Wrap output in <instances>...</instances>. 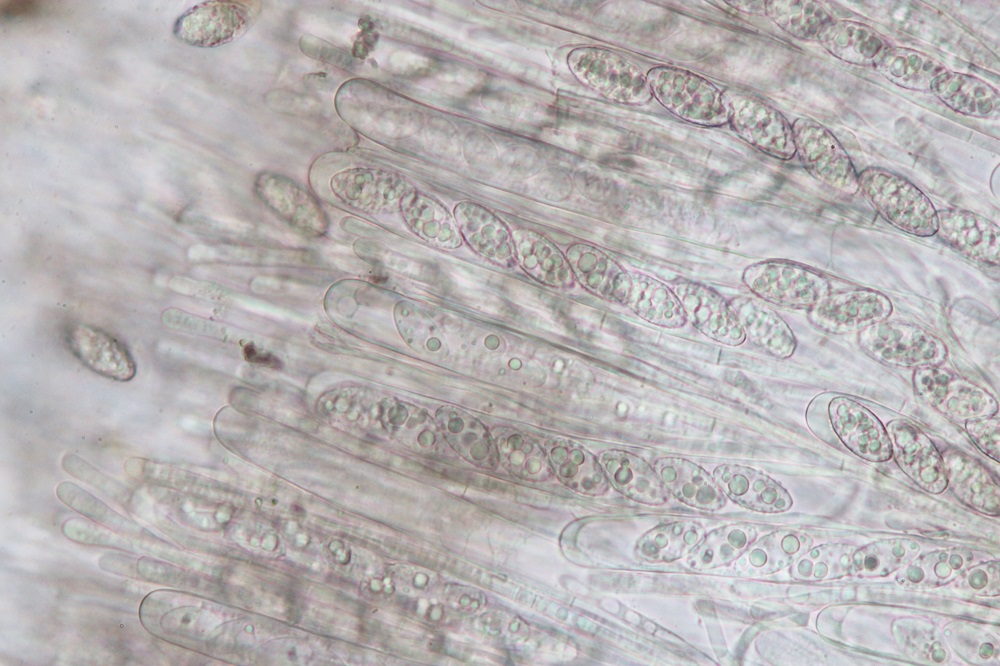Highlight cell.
<instances>
[{
    "label": "cell",
    "mask_w": 1000,
    "mask_h": 666,
    "mask_svg": "<svg viewBox=\"0 0 1000 666\" xmlns=\"http://www.w3.org/2000/svg\"><path fill=\"white\" fill-rule=\"evenodd\" d=\"M874 66L887 80L910 90H930L934 79L946 71L936 59L906 47H889Z\"/></svg>",
    "instance_id": "44dd1931"
},
{
    "label": "cell",
    "mask_w": 1000,
    "mask_h": 666,
    "mask_svg": "<svg viewBox=\"0 0 1000 666\" xmlns=\"http://www.w3.org/2000/svg\"><path fill=\"white\" fill-rule=\"evenodd\" d=\"M930 90L946 106L962 115L988 118L999 111L998 92L975 76L946 70L934 79Z\"/></svg>",
    "instance_id": "ac0fdd59"
},
{
    "label": "cell",
    "mask_w": 1000,
    "mask_h": 666,
    "mask_svg": "<svg viewBox=\"0 0 1000 666\" xmlns=\"http://www.w3.org/2000/svg\"><path fill=\"white\" fill-rule=\"evenodd\" d=\"M244 356L247 361L266 367L279 368L282 365L278 358L269 353L260 352L253 344L245 346Z\"/></svg>",
    "instance_id": "4dcf8cb0"
},
{
    "label": "cell",
    "mask_w": 1000,
    "mask_h": 666,
    "mask_svg": "<svg viewBox=\"0 0 1000 666\" xmlns=\"http://www.w3.org/2000/svg\"><path fill=\"white\" fill-rule=\"evenodd\" d=\"M675 295L686 317L707 336L728 345H738L745 340L732 307L711 288L682 282L675 286Z\"/></svg>",
    "instance_id": "9a60e30c"
},
{
    "label": "cell",
    "mask_w": 1000,
    "mask_h": 666,
    "mask_svg": "<svg viewBox=\"0 0 1000 666\" xmlns=\"http://www.w3.org/2000/svg\"><path fill=\"white\" fill-rule=\"evenodd\" d=\"M9 3L10 5H4L2 6L1 9V10L4 9V11H2V14H4L5 16L9 15L12 17H17L21 15H29L31 13H34L35 11L37 12V10L39 9V5H37L36 2L13 1Z\"/></svg>",
    "instance_id": "1f68e13d"
},
{
    "label": "cell",
    "mask_w": 1000,
    "mask_h": 666,
    "mask_svg": "<svg viewBox=\"0 0 1000 666\" xmlns=\"http://www.w3.org/2000/svg\"><path fill=\"white\" fill-rule=\"evenodd\" d=\"M943 463L947 485L959 499L986 513L998 510V486L980 463L959 452L947 453Z\"/></svg>",
    "instance_id": "d6986e66"
},
{
    "label": "cell",
    "mask_w": 1000,
    "mask_h": 666,
    "mask_svg": "<svg viewBox=\"0 0 1000 666\" xmlns=\"http://www.w3.org/2000/svg\"><path fill=\"white\" fill-rule=\"evenodd\" d=\"M63 535L78 544L116 549L138 554L149 553L151 541L131 538L100 524L81 518H70L61 527Z\"/></svg>",
    "instance_id": "484cf974"
},
{
    "label": "cell",
    "mask_w": 1000,
    "mask_h": 666,
    "mask_svg": "<svg viewBox=\"0 0 1000 666\" xmlns=\"http://www.w3.org/2000/svg\"><path fill=\"white\" fill-rule=\"evenodd\" d=\"M858 341L867 355L889 366H934L947 357L940 338L919 326L901 322L872 324L859 332Z\"/></svg>",
    "instance_id": "5b68a950"
},
{
    "label": "cell",
    "mask_w": 1000,
    "mask_h": 666,
    "mask_svg": "<svg viewBox=\"0 0 1000 666\" xmlns=\"http://www.w3.org/2000/svg\"><path fill=\"white\" fill-rule=\"evenodd\" d=\"M830 423L841 442L853 453L872 462L892 456L886 428L863 405L847 397H836L828 406Z\"/></svg>",
    "instance_id": "7c38bea8"
},
{
    "label": "cell",
    "mask_w": 1000,
    "mask_h": 666,
    "mask_svg": "<svg viewBox=\"0 0 1000 666\" xmlns=\"http://www.w3.org/2000/svg\"><path fill=\"white\" fill-rule=\"evenodd\" d=\"M817 37L832 55L860 66L875 65L890 47L884 36L875 29L851 20L830 21Z\"/></svg>",
    "instance_id": "2e32d148"
},
{
    "label": "cell",
    "mask_w": 1000,
    "mask_h": 666,
    "mask_svg": "<svg viewBox=\"0 0 1000 666\" xmlns=\"http://www.w3.org/2000/svg\"><path fill=\"white\" fill-rule=\"evenodd\" d=\"M69 351L86 368L102 377L128 382L137 365L127 346L114 335L94 325L71 324L65 332Z\"/></svg>",
    "instance_id": "8fae6325"
},
{
    "label": "cell",
    "mask_w": 1000,
    "mask_h": 666,
    "mask_svg": "<svg viewBox=\"0 0 1000 666\" xmlns=\"http://www.w3.org/2000/svg\"><path fill=\"white\" fill-rule=\"evenodd\" d=\"M258 11V6L252 2L206 1L178 17L173 34L190 46L211 48L225 45L250 29Z\"/></svg>",
    "instance_id": "8992f818"
},
{
    "label": "cell",
    "mask_w": 1000,
    "mask_h": 666,
    "mask_svg": "<svg viewBox=\"0 0 1000 666\" xmlns=\"http://www.w3.org/2000/svg\"><path fill=\"white\" fill-rule=\"evenodd\" d=\"M126 553L109 551L102 554L98 560L100 569L116 575L140 579L137 570L138 559Z\"/></svg>",
    "instance_id": "f546056e"
},
{
    "label": "cell",
    "mask_w": 1000,
    "mask_h": 666,
    "mask_svg": "<svg viewBox=\"0 0 1000 666\" xmlns=\"http://www.w3.org/2000/svg\"><path fill=\"white\" fill-rule=\"evenodd\" d=\"M733 311L744 332L759 348L772 356L787 358L796 348L795 337L787 323L760 301L740 298Z\"/></svg>",
    "instance_id": "e0dca14e"
},
{
    "label": "cell",
    "mask_w": 1000,
    "mask_h": 666,
    "mask_svg": "<svg viewBox=\"0 0 1000 666\" xmlns=\"http://www.w3.org/2000/svg\"><path fill=\"white\" fill-rule=\"evenodd\" d=\"M63 470L79 481L86 483L119 505L130 509L133 492L122 482L103 473L92 464L74 453H65L61 458Z\"/></svg>",
    "instance_id": "4316f807"
},
{
    "label": "cell",
    "mask_w": 1000,
    "mask_h": 666,
    "mask_svg": "<svg viewBox=\"0 0 1000 666\" xmlns=\"http://www.w3.org/2000/svg\"><path fill=\"white\" fill-rule=\"evenodd\" d=\"M858 188L894 227L919 237L937 231V211L929 198L901 175L868 167L858 175Z\"/></svg>",
    "instance_id": "6da1fadb"
},
{
    "label": "cell",
    "mask_w": 1000,
    "mask_h": 666,
    "mask_svg": "<svg viewBox=\"0 0 1000 666\" xmlns=\"http://www.w3.org/2000/svg\"><path fill=\"white\" fill-rule=\"evenodd\" d=\"M792 132L795 153L811 175L847 194L859 190L858 175L849 155L826 127L815 120L799 118L794 121Z\"/></svg>",
    "instance_id": "52a82bcc"
},
{
    "label": "cell",
    "mask_w": 1000,
    "mask_h": 666,
    "mask_svg": "<svg viewBox=\"0 0 1000 666\" xmlns=\"http://www.w3.org/2000/svg\"><path fill=\"white\" fill-rule=\"evenodd\" d=\"M627 301L637 315L655 325L679 327L686 321V314L675 293L651 277L632 276Z\"/></svg>",
    "instance_id": "7402d4cb"
},
{
    "label": "cell",
    "mask_w": 1000,
    "mask_h": 666,
    "mask_svg": "<svg viewBox=\"0 0 1000 666\" xmlns=\"http://www.w3.org/2000/svg\"><path fill=\"white\" fill-rule=\"evenodd\" d=\"M646 76L652 96L674 115L703 126L727 122L722 93L703 77L665 66L651 69Z\"/></svg>",
    "instance_id": "7a4b0ae2"
},
{
    "label": "cell",
    "mask_w": 1000,
    "mask_h": 666,
    "mask_svg": "<svg viewBox=\"0 0 1000 666\" xmlns=\"http://www.w3.org/2000/svg\"><path fill=\"white\" fill-rule=\"evenodd\" d=\"M936 234L971 261L999 265V228L977 213L960 208L937 212Z\"/></svg>",
    "instance_id": "5bb4252c"
},
{
    "label": "cell",
    "mask_w": 1000,
    "mask_h": 666,
    "mask_svg": "<svg viewBox=\"0 0 1000 666\" xmlns=\"http://www.w3.org/2000/svg\"><path fill=\"white\" fill-rule=\"evenodd\" d=\"M744 279L760 298L777 305L810 308L830 293L829 280L801 265L769 261L749 267Z\"/></svg>",
    "instance_id": "ba28073f"
},
{
    "label": "cell",
    "mask_w": 1000,
    "mask_h": 666,
    "mask_svg": "<svg viewBox=\"0 0 1000 666\" xmlns=\"http://www.w3.org/2000/svg\"><path fill=\"white\" fill-rule=\"evenodd\" d=\"M966 430L986 455L999 460V422L989 416L968 419Z\"/></svg>",
    "instance_id": "f1b7e54d"
},
{
    "label": "cell",
    "mask_w": 1000,
    "mask_h": 666,
    "mask_svg": "<svg viewBox=\"0 0 1000 666\" xmlns=\"http://www.w3.org/2000/svg\"><path fill=\"white\" fill-rule=\"evenodd\" d=\"M55 492L57 498L67 507L114 532L140 540L168 542L71 481H61Z\"/></svg>",
    "instance_id": "ffe728a7"
},
{
    "label": "cell",
    "mask_w": 1000,
    "mask_h": 666,
    "mask_svg": "<svg viewBox=\"0 0 1000 666\" xmlns=\"http://www.w3.org/2000/svg\"><path fill=\"white\" fill-rule=\"evenodd\" d=\"M893 307L882 293L869 289H852L828 293L808 310L810 322L832 334L860 332L884 321Z\"/></svg>",
    "instance_id": "30bf717a"
},
{
    "label": "cell",
    "mask_w": 1000,
    "mask_h": 666,
    "mask_svg": "<svg viewBox=\"0 0 1000 666\" xmlns=\"http://www.w3.org/2000/svg\"><path fill=\"white\" fill-rule=\"evenodd\" d=\"M258 191L276 212L293 223H311L320 218L316 201L290 180L277 175L259 180Z\"/></svg>",
    "instance_id": "cb8c5ba5"
},
{
    "label": "cell",
    "mask_w": 1000,
    "mask_h": 666,
    "mask_svg": "<svg viewBox=\"0 0 1000 666\" xmlns=\"http://www.w3.org/2000/svg\"><path fill=\"white\" fill-rule=\"evenodd\" d=\"M568 65L580 81L613 101L644 104L652 97L643 71L615 51L580 47L569 54Z\"/></svg>",
    "instance_id": "277c9868"
},
{
    "label": "cell",
    "mask_w": 1000,
    "mask_h": 666,
    "mask_svg": "<svg viewBox=\"0 0 1000 666\" xmlns=\"http://www.w3.org/2000/svg\"><path fill=\"white\" fill-rule=\"evenodd\" d=\"M766 13L784 31L800 39L818 36L830 16L817 1H767Z\"/></svg>",
    "instance_id": "d4e9b609"
},
{
    "label": "cell",
    "mask_w": 1000,
    "mask_h": 666,
    "mask_svg": "<svg viewBox=\"0 0 1000 666\" xmlns=\"http://www.w3.org/2000/svg\"><path fill=\"white\" fill-rule=\"evenodd\" d=\"M913 383L919 397L955 419L991 416L998 409L997 402L987 392L939 365L916 368Z\"/></svg>",
    "instance_id": "9c48e42d"
},
{
    "label": "cell",
    "mask_w": 1000,
    "mask_h": 666,
    "mask_svg": "<svg viewBox=\"0 0 1000 666\" xmlns=\"http://www.w3.org/2000/svg\"><path fill=\"white\" fill-rule=\"evenodd\" d=\"M722 100L727 122L742 139L775 158L787 160L794 156L792 125L779 110L740 89H727Z\"/></svg>",
    "instance_id": "3957f363"
},
{
    "label": "cell",
    "mask_w": 1000,
    "mask_h": 666,
    "mask_svg": "<svg viewBox=\"0 0 1000 666\" xmlns=\"http://www.w3.org/2000/svg\"><path fill=\"white\" fill-rule=\"evenodd\" d=\"M722 480L729 492L742 503L762 510H785L791 504L784 489L769 478L750 469L724 467Z\"/></svg>",
    "instance_id": "603a6c76"
},
{
    "label": "cell",
    "mask_w": 1000,
    "mask_h": 666,
    "mask_svg": "<svg viewBox=\"0 0 1000 666\" xmlns=\"http://www.w3.org/2000/svg\"><path fill=\"white\" fill-rule=\"evenodd\" d=\"M663 471L673 474L664 478L673 482L675 492L693 503L707 504L716 500V490L702 471L688 462H680Z\"/></svg>",
    "instance_id": "83f0119b"
},
{
    "label": "cell",
    "mask_w": 1000,
    "mask_h": 666,
    "mask_svg": "<svg viewBox=\"0 0 1000 666\" xmlns=\"http://www.w3.org/2000/svg\"><path fill=\"white\" fill-rule=\"evenodd\" d=\"M886 430L899 467L924 490L942 492L947 486L945 467L932 441L903 420L888 423Z\"/></svg>",
    "instance_id": "4fadbf2b"
}]
</instances>
